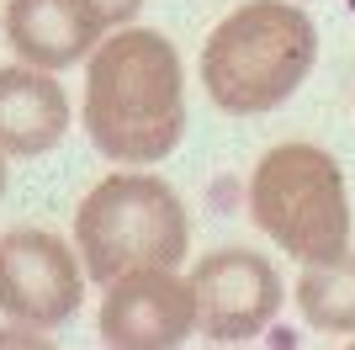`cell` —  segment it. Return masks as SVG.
I'll use <instances>...</instances> for the list:
<instances>
[{"instance_id":"6da1fadb","label":"cell","mask_w":355,"mask_h":350,"mask_svg":"<svg viewBox=\"0 0 355 350\" xmlns=\"http://www.w3.org/2000/svg\"><path fill=\"white\" fill-rule=\"evenodd\" d=\"M85 133L117 165H159L186 133V74L154 27H117L85 69Z\"/></svg>"},{"instance_id":"7a4b0ae2","label":"cell","mask_w":355,"mask_h":350,"mask_svg":"<svg viewBox=\"0 0 355 350\" xmlns=\"http://www.w3.org/2000/svg\"><path fill=\"white\" fill-rule=\"evenodd\" d=\"M318 58V27L292 0H244L202 48V90L228 117H260L292 101Z\"/></svg>"},{"instance_id":"3957f363","label":"cell","mask_w":355,"mask_h":350,"mask_svg":"<svg viewBox=\"0 0 355 350\" xmlns=\"http://www.w3.org/2000/svg\"><path fill=\"white\" fill-rule=\"evenodd\" d=\"M74 244H80L85 276L112 287L117 276H133V271L180 265L191 244V218H186V202L159 175L122 170L85 191V202L74 212Z\"/></svg>"},{"instance_id":"277c9868","label":"cell","mask_w":355,"mask_h":350,"mask_svg":"<svg viewBox=\"0 0 355 350\" xmlns=\"http://www.w3.org/2000/svg\"><path fill=\"white\" fill-rule=\"evenodd\" d=\"M250 218L292 260H340L350 249V197L340 160L318 144L266 149L250 170Z\"/></svg>"},{"instance_id":"5b68a950","label":"cell","mask_w":355,"mask_h":350,"mask_svg":"<svg viewBox=\"0 0 355 350\" xmlns=\"http://www.w3.org/2000/svg\"><path fill=\"white\" fill-rule=\"evenodd\" d=\"M85 265L48 228H6L0 233V313L16 324L59 329L80 313Z\"/></svg>"},{"instance_id":"8992f818","label":"cell","mask_w":355,"mask_h":350,"mask_svg":"<svg viewBox=\"0 0 355 350\" xmlns=\"http://www.w3.org/2000/svg\"><path fill=\"white\" fill-rule=\"evenodd\" d=\"M196 329L218 345L254 340L282 313V276L260 249H212L191 271Z\"/></svg>"},{"instance_id":"52a82bcc","label":"cell","mask_w":355,"mask_h":350,"mask_svg":"<svg viewBox=\"0 0 355 350\" xmlns=\"http://www.w3.org/2000/svg\"><path fill=\"white\" fill-rule=\"evenodd\" d=\"M106 345L122 350H164L186 345L196 335V292L191 281L175 276V265L133 271L106 287V303L96 313Z\"/></svg>"},{"instance_id":"ba28073f","label":"cell","mask_w":355,"mask_h":350,"mask_svg":"<svg viewBox=\"0 0 355 350\" xmlns=\"http://www.w3.org/2000/svg\"><path fill=\"white\" fill-rule=\"evenodd\" d=\"M112 32L101 0H6V43L21 64L69 69Z\"/></svg>"},{"instance_id":"9c48e42d","label":"cell","mask_w":355,"mask_h":350,"mask_svg":"<svg viewBox=\"0 0 355 350\" xmlns=\"http://www.w3.org/2000/svg\"><path fill=\"white\" fill-rule=\"evenodd\" d=\"M69 133V96L37 64L0 69V149L6 154H48Z\"/></svg>"},{"instance_id":"30bf717a","label":"cell","mask_w":355,"mask_h":350,"mask_svg":"<svg viewBox=\"0 0 355 350\" xmlns=\"http://www.w3.org/2000/svg\"><path fill=\"white\" fill-rule=\"evenodd\" d=\"M297 308L318 335H355V255L318 260L297 276Z\"/></svg>"},{"instance_id":"8fae6325","label":"cell","mask_w":355,"mask_h":350,"mask_svg":"<svg viewBox=\"0 0 355 350\" xmlns=\"http://www.w3.org/2000/svg\"><path fill=\"white\" fill-rule=\"evenodd\" d=\"M101 11H106V22H112V27H128V22L144 11V0H101Z\"/></svg>"},{"instance_id":"7c38bea8","label":"cell","mask_w":355,"mask_h":350,"mask_svg":"<svg viewBox=\"0 0 355 350\" xmlns=\"http://www.w3.org/2000/svg\"><path fill=\"white\" fill-rule=\"evenodd\" d=\"M0 197H6V149H0Z\"/></svg>"}]
</instances>
